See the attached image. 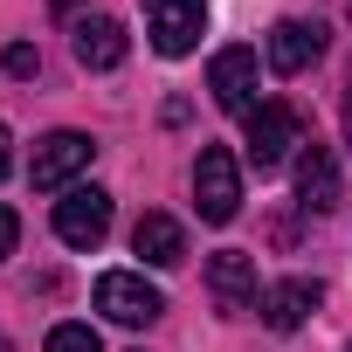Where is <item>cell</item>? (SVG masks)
Segmentation results:
<instances>
[{
  "label": "cell",
  "mask_w": 352,
  "mask_h": 352,
  "mask_svg": "<svg viewBox=\"0 0 352 352\" xmlns=\"http://www.w3.org/2000/svg\"><path fill=\"white\" fill-rule=\"evenodd\" d=\"M194 208L214 228L235 221V208H242V166H235L228 145H201V159H194Z\"/></svg>",
  "instance_id": "obj_1"
},
{
  "label": "cell",
  "mask_w": 352,
  "mask_h": 352,
  "mask_svg": "<svg viewBox=\"0 0 352 352\" xmlns=\"http://www.w3.org/2000/svg\"><path fill=\"white\" fill-rule=\"evenodd\" d=\"M138 14H145V35L159 56H194V42L208 35L201 0H138Z\"/></svg>",
  "instance_id": "obj_2"
},
{
  "label": "cell",
  "mask_w": 352,
  "mask_h": 352,
  "mask_svg": "<svg viewBox=\"0 0 352 352\" xmlns=\"http://www.w3.org/2000/svg\"><path fill=\"white\" fill-rule=\"evenodd\" d=\"M290 145H304V124L290 104H256L249 111V166L256 173H276L290 159Z\"/></svg>",
  "instance_id": "obj_3"
},
{
  "label": "cell",
  "mask_w": 352,
  "mask_h": 352,
  "mask_svg": "<svg viewBox=\"0 0 352 352\" xmlns=\"http://www.w3.org/2000/svg\"><path fill=\"white\" fill-rule=\"evenodd\" d=\"M90 159H97V145L83 138V131H49L42 145H35V166H28V180L42 187V194H63L76 173H90Z\"/></svg>",
  "instance_id": "obj_4"
},
{
  "label": "cell",
  "mask_w": 352,
  "mask_h": 352,
  "mask_svg": "<svg viewBox=\"0 0 352 352\" xmlns=\"http://www.w3.org/2000/svg\"><path fill=\"white\" fill-rule=\"evenodd\" d=\"M56 235H63L69 249H97V242L111 235V194H104V187H69V194L56 201Z\"/></svg>",
  "instance_id": "obj_5"
},
{
  "label": "cell",
  "mask_w": 352,
  "mask_h": 352,
  "mask_svg": "<svg viewBox=\"0 0 352 352\" xmlns=\"http://www.w3.org/2000/svg\"><path fill=\"white\" fill-rule=\"evenodd\" d=\"M97 311H104L111 324H152V318L166 311V297H159L145 276H131V270H111V276H97Z\"/></svg>",
  "instance_id": "obj_6"
},
{
  "label": "cell",
  "mask_w": 352,
  "mask_h": 352,
  "mask_svg": "<svg viewBox=\"0 0 352 352\" xmlns=\"http://www.w3.org/2000/svg\"><path fill=\"white\" fill-rule=\"evenodd\" d=\"M208 90H214L221 111L249 118V111H256V49H221V56L208 63Z\"/></svg>",
  "instance_id": "obj_7"
},
{
  "label": "cell",
  "mask_w": 352,
  "mask_h": 352,
  "mask_svg": "<svg viewBox=\"0 0 352 352\" xmlns=\"http://www.w3.org/2000/svg\"><path fill=\"white\" fill-rule=\"evenodd\" d=\"M318 56H324V28H318V21H297V14H290V21L270 28V69H276V76H304Z\"/></svg>",
  "instance_id": "obj_8"
},
{
  "label": "cell",
  "mask_w": 352,
  "mask_h": 352,
  "mask_svg": "<svg viewBox=\"0 0 352 352\" xmlns=\"http://www.w3.org/2000/svg\"><path fill=\"white\" fill-rule=\"evenodd\" d=\"M208 297H214V311H221V318H235L242 304H256V256L221 249V256L208 263Z\"/></svg>",
  "instance_id": "obj_9"
},
{
  "label": "cell",
  "mask_w": 352,
  "mask_h": 352,
  "mask_svg": "<svg viewBox=\"0 0 352 352\" xmlns=\"http://www.w3.org/2000/svg\"><path fill=\"white\" fill-rule=\"evenodd\" d=\"M297 208H304V214H331V208H338V159H331L324 145H311V152L297 159Z\"/></svg>",
  "instance_id": "obj_10"
},
{
  "label": "cell",
  "mask_w": 352,
  "mask_h": 352,
  "mask_svg": "<svg viewBox=\"0 0 352 352\" xmlns=\"http://www.w3.org/2000/svg\"><path fill=\"white\" fill-rule=\"evenodd\" d=\"M131 249L152 263V270H173V263H187V228L173 221V214H145L131 228Z\"/></svg>",
  "instance_id": "obj_11"
},
{
  "label": "cell",
  "mask_w": 352,
  "mask_h": 352,
  "mask_svg": "<svg viewBox=\"0 0 352 352\" xmlns=\"http://www.w3.org/2000/svg\"><path fill=\"white\" fill-rule=\"evenodd\" d=\"M311 311H318V283H304V276L263 290V324H270V331H297Z\"/></svg>",
  "instance_id": "obj_12"
},
{
  "label": "cell",
  "mask_w": 352,
  "mask_h": 352,
  "mask_svg": "<svg viewBox=\"0 0 352 352\" xmlns=\"http://www.w3.org/2000/svg\"><path fill=\"white\" fill-rule=\"evenodd\" d=\"M69 49H76V63L83 69H118L124 63V28L118 21H76V35H69Z\"/></svg>",
  "instance_id": "obj_13"
},
{
  "label": "cell",
  "mask_w": 352,
  "mask_h": 352,
  "mask_svg": "<svg viewBox=\"0 0 352 352\" xmlns=\"http://www.w3.org/2000/svg\"><path fill=\"white\" fill-rule=\"evenodd\" d=\"M49 352H104V338L90 324H56L49 331Z\"/></svg>",
  "instance_id": "obj_14"
},
{
  "label": "cell",
  "mask_w": 352,
  "mask_h": 352,
  "mask_svg": "<svg viewBox=\"0 0 352 352\" xmlns=\"http://www.w3.org/2000/svg\"><path fill=\"white\" fill-rule=\"evenodd\" d=\"M0 63H8V76H35V69H42L28 42H14V49H8V56H0Z\"/></svg>",
  "instance_id": "obj_15"
},
{
  "label": "cell",
  "mask_w": 352,
  "mask_h": 352,
  "mask_svg": "<svg viewBox=\"0 0 352 352\" xmlns=\"http://www.w3.org/2000/svg\"><path fill=\"white\" fill-rule=\"evenodd\" d=\"M14 242H21V221H14V208H0V256H14Z\"/></svg>",
  "instance_id": "obj_16"
},
{
  "label": "cell",
  "mask_w": 352,
  "mask_h": 352,
  "mask_svg": "<svg viewBox=\"0 0 352 352\" xmlns=\"http://www.w3.org/2000/svg\"><path fill=\"white\" fill-rule=\"evenodd\" d=\"M14 138H8V124H0V180H8V166H14V152H8Z\"/></svg>",
  "instance_id": "obj_17"
},
{
  "label": "cell",
  "mask_w": 352,
  "mask_h": 352,
  "mask_svg": "<svg viewBox=\"0 0 352 352\" xmlns=\"http://www.w3.org/2000/svg\"><path fill=\"white\" fill-rule=\"evenodd\" d=\"M345 145H352V83H345Z\"/></svg>",
  "instance_id": "obj_18"
},
{
  "label": "cell",
  "mask_w": 352,
  "mask_h": 352,
  "mask_svg": "<svg viewBox=\"0 0 352 352\" xmlns=\"http://www.w3.org/2000/svg\"><path fill=\"white\" fill-rule=\"evenodd\" d=\"M49 8H56V14H69V8H76V0H49Z\"/></svg>",
  "instance_id": "obj_19"
},
{
  "label": "cell",
  "mask_w": 352,
  "mask_h": 352,
  "mask_svg": "<svg viewBox=\"0 0 352 352\" xmlns=\"http://www.w3.org/2000/svg\"><path fill=\"white\" fill-rule=\"evenodd\" d=\"M345 8H352V0H345Z\"/></svg>",
  "instance_id": "obj_20"
}]
</instances>
